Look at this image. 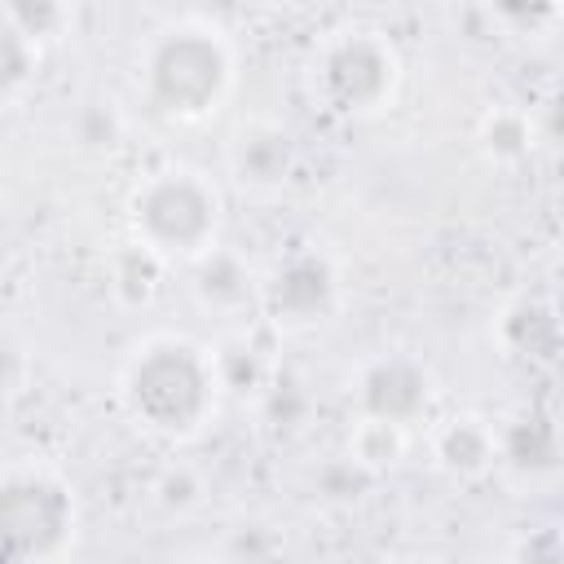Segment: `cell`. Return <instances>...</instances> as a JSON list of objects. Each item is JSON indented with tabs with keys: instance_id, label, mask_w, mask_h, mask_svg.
<instances>
[{
	"instance_id": "cell-7",
	"label": "cell",
	"mask_w": 564,
	"mask_h": 564,
	"mask_svg": "<svg viewBox=\"0 0 564 564\" xmlns=\"http://www.w3.org/2000/svg\"><path fill=\"white\" fill-rule=\"evenodd\" d=\"M357 419H379L392 427H414L432 410V375L405 352H383L357 375Z\"/></svg>"
},
{
	"instance_id": "cell-9",
	"label": "cell",
	"mask_w": 564,
	"mask_h": 564,
	"mask_svg": "<svg viewBox=\"0 0 564 564\" xmlns=\"http://www.w3.org/2000/svg\"><path fill=\"white\" fill-rule=\"evenodd\" d=\"M189 291L198 308L216 317H242L251 304H260V282L251 264L220 242L189 260Z\"/></svg>"
},
{
	"instance_id": "cell-23",
	"label": "cell",
	"mask_w": 564,
	"mask_h": 564,
	"mask_svg": "<svg viewBox=\"0 0 564 564\" xmlns=\"http://www.w3.org/2000/svg\"><path fill=\"white\" fill-rule=\"evenodd\" d=\"M511 564H564V542L555 524H538L529 533L516 538L511 546Z\"/></svg>"
},
{
	"instance_id": "cell-10",
	"label": "cell",
	"mask_w": 564,
	"mask_h": 564,
	"mask_svg": "<svg viewBox=\"0 0 564 564\" xmlns=\"http://www.w3.org/2000/svg\"><path fill=\"white\" fill-rule=\"evenodd\" d=\"M494 454L507 471L538 480L560 467V427L542 410H520L494 427Z\"/></svg>"
},
{
	"instance_id": "cell-3",
	"label": "cell",
	"mask_w": 564,
	"mask_h": 564,
	"mask_svg": "<svg viewBox=\"0 0 564 564\" xmlns=\"http://www.w3.org/2000/svg\"><path fill=\"white\" fill-rule=\"evenodd\" d=\"M220 189L207 172L198 167H159L150 172L132 198H128V220L132 238L150 247L167 264H189L207 247H216L220 234Z\"/></svg>"
},
{
	"instance_id": "cell-12",
	"label": "cell",
	"mask_w": 564,
	"mask_h": 564,
	"mask_svg": "<svg viewBox=\"0 0 564 564\" xmlns=\"http://www.w3.org/2000/svg\"><path fill=\"white\" fill-rule=\"evenodd\" d=\"M432 458L458 476V480H476L485 476L498 454H494V423L476 419V414H454L432 432Z\"/></svg>"
},
{
	"instance_id": "cell-19",
	"label": "cell",
	"mask_w": 564,
	"mask_h": 564,
	"mask_svg": "<svg viewBox=\"0 0 564 564\" xmlns=\"http://www.w3.org/2000/svg\"><path fill=\"white\" fill-rule=\"evenodd\" d=\"M4 13H9V22L40 48L44 40H53V35H62V26L70 22V13L62 9V4H53V0H13V4H0Z\"/></svg>"
},
{
	"instance_id": "cell-21",
	"label": "cell",
	"mask_w": 564,
	"mask_h": 564,
	"mask_svg": "<svg viewBox=\"0 0 564 564\" xmlns=\"http://www.w3.org/2000/svg\"><path fill=\"white\" fill-rule=\"evenodd\" d=\"M370 480H375L370 471H361L348 454H339V458H330V463L317 471V494L330 498V502H357Z\"/></svg>"
},
{
	"instance_id": "cell-20",
	"label": "cell",
	"mask_w": 564,
	"mask_h": 564,
	"mask_svg": "<svg viewBox=\"0 0 564 564\" xmlns=\"http://www.w3.org/2000/svg\"><path fill=\"white\" fill-rule=\"evenodd\" d=\"M154 502L163 507V511H194L198 502H203V476L189 467V463H172V467H163L159 476H154Z\"/></svg>"
},
{
	"instance_id": "cell-26",
	"label": "cell",
	"mask_w": 564,
	"mask_h": 564,
	"mask_svg": "<svg viewBox=\"0 0 564 564\" xmlns=\"http://www.w3.org/2000/svg\"><path fill=\"white\" fill-rule=\"evenodd\" d=\"M176 564H212V560H176Z\"/></svg>"
},
{
	"instance_id": "cell-24",
	"label": "cell",
	"mask_w": 564,
	"mask_h": 564,
	"mask_svg": "<svg viewBox=\"0 0 564 564\" xmlns=\"http://www.w3.org/2000/svg\"><path fill=\"white\" fill-rule=\"evenodd\" d=\"M26 379H31V352H26V344L18 335L0 330V397L22 392Z\"/></svg>"
},
{
	"instance_id": "cell-1",
	"label": "cell",
	"mask_w": 564,
	"mask_h": 564,
	"mask_svg": "<svg viewBox=\"0 0 564 564\" xmlns=\"http://www.w3.org/2000/svg\"><path fill=\"white\" fill-rule=\"evenodd\" d=\"M216 379L207 348L181 335H154L132 348L119 375V401L137 427L163 441L194 436L216 410Z\"/></svg>"
},
{
	"instance_id": "cell-18",
	"label": "cell",
	"mask_w": 564,
	"mask_h": 564,
	"mask_svg": "<svg viewBox=\"0 0 564 564\" xmlns=\"http://www.w3.org/2000/svg\"><path fill=\"white\" fill-rule=\"evenodd\" d=\"M480 145H485L489 159L516 163V159L529 154L533 128H529V119H524L520 110H494V115H485V123H480Z\"/></svg>"
},
{
	"instance_id": "cell-16",
	"label": "cell",
	"mask_w": 564,
	"mask_h": 564,
	"mask_svg": "<svg viewBox=\"0 0 564 564\" xmlns=\"http://www.w3.org/2000/svg\"><path fill=\"white\" fill-rule=\"evenodd\" d=\"M40 48L9 22V13L0 9V106H9L35 75Z\"/></svg>"
},
{
	"instance_id": "cell-11",
	"label": "cell",
	"mask_w": 564,
	"mask_h": 564,
	"mask_svg": "<svg viewBox=\"0 0 564 564\" xmlns=\"http://www.w3.org/2000/svg\"><path fill=\"white\" fill-rule=\"evenodd\" d=\"M498 339L511 357L551 366L560 357V317L546 295H520L498 317Z\"/></svg>"
},
{
	"instance_id": "cell-15",
	"label": "cell",
	"mask_w": 564,
	"mask_h": 564,
	"mask_svg": "<svg viewBox=\"0 0 564 564\" xmlns=\"http://www.w3.org/2000/svg\"><path fill=\"white\" fill-rule=\"evenodd\" d=\"M401 454H405V427H392L379 419H357V427L348 432V458L370 476L388 471Z\"/></svg>"
},
{
	"instance_id": "cell-8",
	"label": "cell",
	"mask_w": 564,
	"mask_h": 564,
	"mask_svg": "<svg viewBox=\"0 0 564 564\" xmlns=\"http://www.w3.org/2000/svg\"><path fill=\"white\" fill-rule=\"evenodd\" d=\"M225 176L256 198H269L286 189L295 176V141L273 119H242L225 137Z\"/></svg>"
},
{
	"instance_id": "cell-22",
	"label": "cell",
	"mask_w": 564,
	"mask_h": 564,
	"mask_svg": "<svg viewBox=\"0 0 564 564\" xmlns=\"http://www.w3.org/2000/svg\"><path fill=\"white\" fill-rule=\"evenodd\" d=\"M119 132H123V123H119V115H115L110 101H88V106L75 115V137H79V145H88V150H110V145L119 141Z\"/></svg>"
},
{
	"instance_id": "cell-6",
	"label": "cell",
	"mask_w": 564,
	"mask_h": 564,
	"mask_svg": "<svg viewBox=\"0 0 564 564\" xmlns=\"http://www.w3.org/2000/svg\"><path fill=\"white\" fill-rule=\"evenodd\" d=\"M339 269L322 251H295L260 282V308L278 330H317L339 313Z\"/></svg>"
},
{
	"instance_id": "cell-14",
	"label": "cell",
	"mask_w": 564,
	"mask_h": 564,
	"mask_svg": "<svg viewBox=\"0 0 564 564\" xmlns=\"http://www.w3.org/2000/svg\"><path fill=\"white\" fill-rule=\"evenodd\" d=\"M163 273L167 260H159L150 247H141L137 238H128L115 256H110V295L123 308H145L159 291H163Z\"/></svg>"
},
{
	"instance_id": "cell-25",
	"label": "cell",
	"mask_w": 564,
	"mask_h": 564,
	"mask_svg": "<svg viewBox=\"0 0 564 564\" xmlns=\"http://www.w3.org/2000/svg\"><path fill=\"white\" fill-rule=\"evenodd\" d=\"M383 564H432V560H423V555H392V560H383Z\"/></svg>"
},
{
	"instance_id": "cell-2",
	"label": "cell",
	"mask_w": 564,
	"mask_h": 564,
	"mask_svg": "<svg viewBox=\"0 0 564 564\" xmlns=\"http://www.w3.org/2000/svg\"><path fill=\"white\" fill-rule=\"evenodd\" d=\"M234 84L229 40L194 18L159 26L141 48V101L172 123L207 119Z\"/></svg>"
},
{
	"instance_id": "cell-17",
	"label": "cell",
	"mask_w": 564,
	"mask_h": 564,
	"mask_svg": "<svg viewBox=\"0 0 564 564\" xmlns=\"http://www.w3.org/2000/svg\"><path fill=\"white\" fill-rule=\"evenodd\" d=\"M256 401H260L264 423L278 427V432H300L308 423V414H313V397L304 392V383H295L286 375H273Z\"/></svg>"
},
{
	"instance_id": "cell-5",
	"label": "cell",
	"mask_w": 564,
	"mask_h": 564,
	"mask_svg": "<svg viewBox=\"0 0 564 564\" xmlns=\"http://www.w3.org/2000/svg\"><path fill=\"white\" fill-rule=\"evenodd\" d=\"M401 79V57L392 40L375 26L330 31L313 57V93L330 115L361 119L392 101Z\"/></svg>"
},
{
	"instance_id": "cell-4",
	"label": "cell",
	"mask_w": 564,
	"mask_h": 564,
	"mask_svg": "<svg viewBox=\"0 0 564 564\" xmlns=\"http://www.w3.org/2000/svg\"><path fill=\"white\" fill-rule=\"evenodd\" d=\"M70 538V489L40 467H0V564H53Z\"/></svg>"
},
{
	"instance_id": "cell-13",
	"label": "cell",
	"mask_w": 564,
	"mask_h": 564,
	"mask_svg": "<svg viewBox=\"0 0 564 564\" xmlns=\"http://www.w3.org/2000/svg\"><path fill=\"white\" fill-rule=\"evenodd\" d=\"M207 361H212L216 392H229V397H260L264 383L278 375L273 361H269V352L247 330L220 335L216 348H207Z\"/></svg>"
}]
</instances>
